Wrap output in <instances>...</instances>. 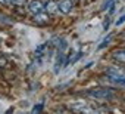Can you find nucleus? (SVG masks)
Segmentation results:
<instances>
[{"instance_id":"obj_1","label":"nucleus","mask_w":125,"mask_h":114,"mask_svg":"<svg viewBox=\"0 0 125 114\" xmlns=\"http://www.w3.org/2000/svg\"><path fill=\"white\" fill-rule=\"evenodd\" d=\"M88 96L91 98H97V99H110L115 96L113 90L112 89H107V87H96V89H90L88 92Z\"/></svg>"},{"instance_id":"obj_14","label":"nucleus","mask_w":125,"mask_h":114,"mask_svg":"<svg viewBox=\"0 0 125 114\" xmlns=\"http://www.w3.org/2000/svg\"><path fill=\"white\" fill-rule=\"evenodd\" d=\"M25 0H13V5H24Z\"/></svg>"},{"instance_id":"obj_3","label":"nucleus","mask_w":125,"mask_h":114,"mask_svg":"<svg viewBox=\"0 0 125 114\" xmlns=\"http://www.w3.org/2000/svg\"><path fill=\"white\" fill-rule=\"evenodd\" d=\"M107 80L116 86H121V87H125V76H116V74H106Z\"/></svg>"},{"instance_id":"obj_9","label":"nucleus","mask_w":125,"mask_h":114,"mask_svg":"<svg viewBox=\"0 0 125 114\" xmlns=\"http://www.w3.org/2000/svg\"><path fill=\"white\" fill-rule=\"evenodd\" d=\"M35 19H37L38 22H43V24H46L49 18H47V15H46V14H41V12H40V14H37V15H35Z\"/></svg>"},{"instance_id":"obj_10","label":"nucleus","mask_w":125,"mask_h":114,"mask_svg":"<svg viewBox=\"0 0 125 114\" xmlns=\"http://www.w3.org/2000/svg\"><path fill=\"white\" fill-rule=\"evenodd\" d=\"M110 5H115V0H106V2L103 3V6H102V9L104 11V9H107Z\"/></svg>"},{"instance_id":"obj_6","label":"nucleus","mask_w":125,"mask_h":114,"mask_svg":"<svg viewBox=\"0 0 125 114\" xmlns=\"http://www.w3.org/2000/svg\"><path fill=\"white\" fill-rule=\"evenodd\" d=\"M44 8H46V11H47L49 14H56V12H59V3L53 2V0L47 2V5H46Z\"/></svg>"},{"instance_id":"obj_11","label":"nucleus","mask_w":125,"mask_h":114,"mask_svg":"<svg viewBox=\"0 0 125 114\" xmlns=\"http://www.w3.org/2000/svg\"><path fill=\"white\" fill-rule=\"evenodd\" d=\"M124 22H125V14H124V15H122V16H121V18H119V19H118L116 22H115V24H116V25L119 27V25H122Z\"/></svg>"},{"instance_id":"obj_12","label":"nucleus","mask_w":125,"mask_h":114,"mask_svg":"<svg viewBox=\"0 0 125 114\" xmlns=\"http://www.w3.org/2000/svg\"><path fill=\"white\" fill-rule=\"evenodd\" d=\"M0 3L6 5V6H10V5H13V0H0Z\"/></svg>"},{"instance_id":"obj_5","label":"nucleus","mask_w":125,"mask_h":114,"mask_svg":"<svg viewBox=\"0 0 125 114\" xmlns=\"http://www.w3.org/2000/svg\"><path fill=\"white\" fill-rule=\"evenodd\" d=\"M63 52H60V50H57V58H56V62H54V73H59L60 71V68L65 65V62H63Z\"/></svg>"},{"instance_id":"obj_4","label":"nucleus","mask_w":125,"mask_h":114,"mask_svg":"<svg viewBox=\"0 0 125 114\" xmlns=\"http://www.w3.org/2000/svg\"><path fill=\"white\" fill-rule=\"evenodd\" d=\"M59 11L62 14H69L72 11V0H60L59 2Z\"/></svg>"},{"instance_id":"obj_7","label":"nucleus","mask_w":125,"mask_h":114,"mask_svg":"<svg viewBox=\"0 0 125 114\" xmlns=\"http://www.w3.org/2000/svg\"><path fill=\"white\" fill-rule=\"evenodd\" d=\"M112 56H113L116 61L125 64V50H115V52L112 53Z\"/></svg>"},{"instance_id":"obj_13","label":"nucleus","mask_w":125,"mask_h":114,"mask_svg":"<svg viewBox=\"0 0 125 114\" xmlns=\"http://www.w3.org/2000/svg\"><path fill=\"white\" fill-rule=\"evenodd\" d=\"M40 110H43V104H38L37 107H34V110H32V113H37V111H40Z\"/></svg>"},{"instance_id":"obj_2","label":"nucleus","mask_w":125,"mask_h":114,"mask_svg":"<svg viewBox=\"0 0 125 114\" xmlns=\"http://www.w3.org/2000/svg\"><path fill=\"white\" fill-rule=\"evenodd\" d=\"M44 9H46V8H44V5L40 2V0H32V2H30V5H28V11H30L31 14H34V15L43 12Z\"/></svg>"},{"instance_id":"obj_8","label":"nucleus","mask_w":125,"mask_h":114,"mask_svg":"<svg viewBox=\"0 0 125 114\" xmlns=\"http://www.w3.org/2000/svg\"><path fill=\"white\" fill-rule=\"evenodd\" d=\"M110 39H112V34H109V36H106V37H104V40H103V42H102V43H100V44L97 46V49H99V50H100V49H104V47H106V46L109 44V42H110Z\"/></svg>"}]
</instances>
